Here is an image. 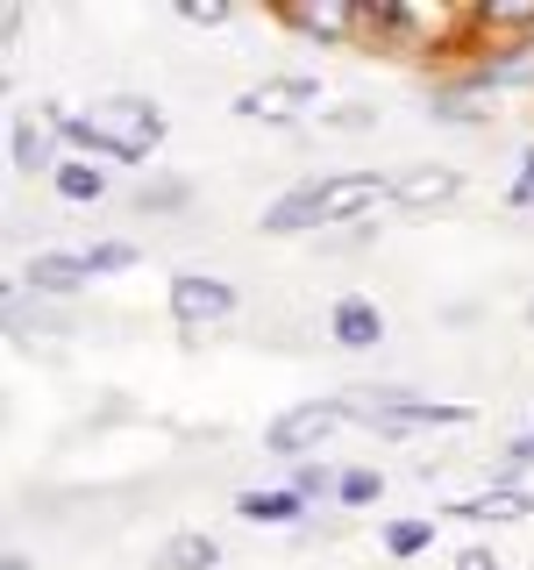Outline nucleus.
Returning a JSON list of instances; mask_svg holds the SVG:
<instances>
[{
	"mask_svg": "<svg viewBox=\"0 0 534 570\" xmlns=\"http://www.w3.org/2000/svg\"><path fill=\"white\" fill-rule=\"evenodd\" d=\"M278 22L293 36H314V43H364V8L356 0H299V8H278Z\"/></svg>",
	"mask_w": 534,
	"mask_h": 570,
	"instance_id": "obj_8",
	"label": "nucleus"
},
{
	"mask_svg": "<svg viewBox=\"0 0 534 570\" xmlns=\"http://www.w3.org/2000/svg\"><path fill=\"white\" fill-rule=\"evenodd\" d=\"M435 534H442V521H414V513H406V521H385V557L392 563H414V557L435 549Z\"/></svg>",
	"mask_w": 534,
	"mask_h": 570,
	"instance_id": "obj_21",
	"label": "nucleus"
},
{
	"mask_svg": "<svg viewBox=\"0 0 534 570\" xmlns=\"http://www.w3.org/2000/svg\"><path fill=\"white\" fill-rule=\"evenodd\" d=\"M86 115H93V129H100V165H142V157H157V142L171 136L165 107L142 100V94H107V100L86 107Z\"/></svg>",
	"mask_w": 534,
	"mask_h": 570,
	"instance_id": "obj_2",
	"label": "nucleus"
},
{
	"mask_svg": "<svg viewBox=\"0 0 534 570\" xmlns=\"http://www.w3.org/2000/svg\"><path fill=\"white\" fill-rule=\"evenodd\" d=\"M442 79L471 86V94H534V43H471V58H463L456 71H442Z\"/></svg>",
	"mask_w": 534,
	"mask_h": 570,
	"instance_id": "obj_3",
	"label": "nucleus"
},
{
	"mask_svg": "<svg viewBox=\"0 0 534 570\" xmlns=\"http://www.w3.org/2000/svg\"><path fill=\"white\" fill-rule=\"evenodd\" d=\"M129 200H136V214H178L192 200V186H186V178H157V186H136Z\"/></svg>",
	"mask_w": 534,
	"mask_h": 570,
	"instance_id": "obj_24",
	"label": "nucleus"
},
{
	"mask_svg": "<svg viewBox=\"0 0 534 570\" xmlns=\"http://www.w3.org/2000/svg\"><path fill=\"white\" fill-rule=\"evenodd\" d=\"M29 299H79L86 285H93V257L86 249H43V257H29Z\"/></svg>",
	"mask_w": 534,
	"mask_h": 570,
	"instance_id": "obj_9",
	"label": "nucleus"
},
{
	"mask_svg": "<svg viewBox=\"0 0 534 570\" xmlns=\"http://www.w3.org/2000/svg\"><path fill=\"white\" fill-rule=\"evenodd\" d=\"M328 343L335 350H378L385 343V307H370L364 293H343L328 307Z\"/></svg>",
	"mask_w": 534,
	"mask_h": 570,
	"instance_id": "obj_15",
	"label": "nucleus"
},
{
	"mask_svg": "<svg viewBox=\"0 0 534 570\" xmlns=\"http://www.w3.org/2000/svg\"><path fill=\"white\" fill-rule=\"evenodd\" d=\"M506 207L513 214H534V142L521 150V171H513V186H506Z\"/></svg>",
	"mask_w": 534,
	"mask_h": 570,
	"instance_id": "obj_28",
	"label": "nucleus"
},
{
	"mask_svg": "<svg viewBox=\"0 0 534 570\" xmlns=\"http://www.w3.org/2000/svg\"><path fill=\"white\" fill-rule=\"evenodd\" d=\"M178 22H192V29H228V22H236V8H228V0H178Z\"/></svg>",
	"mask_w": 534,
	"mask_h": 570,
	"instance_id": "obj_27",
	"label": "nucleus"
},
{
	"mask_svg": "<svg viewBox=\"0 0 534 570\" xmlns=\"http://www.w3.org/2000/svg\"><path fill=\"white\" fill-rule=\"evenodd\" d=\"M8 165H14V178H50V171L65 165V157H58V136H50V121L14 115V129H8Z\"/></svg>",
	"mask_w": 534,
	"mask_h": 570,
	"instance_id": "obj_14",
	"label": "nucleus"
},
{
	"mask_svg": "<svg viewBox=\"0 0 534 570\" xmlns=\"http://www.w3.org/2000/svg\"><path fill=\"white\" fill-rule=\"evenodd\" d=\"M378 207H392V171H328L320 228H370Z\"/></svg>",
	"mask_w": 534,
	"mask_h": 570,
	"instance_id": "obj_6",
	"label": "nucleus"
},
{
	"mask_svg": "<svg viewBox=\"0 0 534 570\" xmlns=\"http://www.w3.org/2000/svg\"><path fill=\"white\" fill-rule=\"evenodd\" d=\"M150 570H221V542H214L207 528H186L150 557Z\"/></svg>",
	"mask_w": 534,
	"mask_h": 570,
	"instance_id": "obj_19",
	"label": "nucleus"
},
{
	"mask_svg": "<svg viewBox=\"0 0 534 570\" xmlns=\"http://www.w3.org/2000/svg\"><path fill=\"white\" fill-rule=\"evenodd\" d=\"M534 471V428H521L513 442H498V456L485 463V485H527Z\"/></svg>",
	"mask_w": 534,
	"mask_h": 570,
	"instance_id": "obj_20",
	"label": "nucleus"
},
{
	"mask_svg": "<svg viewBox=\"0 0 534 570\" xmlns=\"http://www.w3.org/2000/svg\"><path fill=\"white\" fill-rule=\"evenodd\" d=\"M320 121H328L335 136H370V129H378V107H364V100H335Z\"/></svg>",
	"mask_w": 534,
	"mask_h": 570,
	"instance_id": "obj_25",
	"label": "nucleus"
},
{
	"mask_svg": "<svg viewBox=\"0 0 534 570\" xmlns=\"http://www.w3.org/2000/svg\"><path fill=\"white\" fill-rule=\"evenodd\" d=\"M456 570H506V563H498V549H463Z\"/></svg>",
	"mask_w": 534,
	"mask_h": 570,
	"instance_id": "obj_29",
	"label": "nucleus"
},
{
	"mask_svg": "<svg viewBox=\"0 0 534 570\" xmlns=\"http://www.w3.org/2000/svg\"><path fill=\"white\" fill-rule=\"evenodd\" d=\"M50 193H58L65 207H100V200H107V171H100V157H65V165L50 171Z\"/></svg>",
	"mask_w": 534,
	"mask_h": 570,
	"instance_id": "obj_18",
	"label": "nucleus"
},
{
	"mask_svg": "<svg viewBox=\"0 0 534 570\" xmlns=\"http://www.w3.org/2000/svg\"><path fill=\"white\" fill-rule=\"evenodd\" d=\"M320 200H328V171H314V178H299L293 193H278L271 207H264V236H314L320 228Z\"/></svg>",
	"mask_w": 534,
	"mask_h": 570,
	"instance_id": "obj_11",
	"label": "nucleus"
},
{
	"mask_svg": "<svg viewBox=\"0 0 534 570\" xmlns=\"http://www.w3.org/2000/svg\"><path fill=\"white\" fill-rule=\"evenodd\" d=\"M165 307L178 321V335H207V328H221V321H236L243 293L228 278H214V272H178L165 285Z\"/></svg>",
	"mask_w": 534,
	"mask_h": 570,
	"instance_id": "obj_5",
	"label": "nucleus"
},
{
	"mask_svg": "<svg viewBox=\"0 0 534 570\" xmlns=\"http://www.w3.org/2000/svg\"><path fill=\"white\" fill-rule=\"evenodd\" d=\"M86 257H93V278H115V272H136L142 249H136V243H93Z\"/></svg>",
	"mask_w": 534,
	"mask_h": 570,
	"instance_id": "obj_26",
	"label": "nucleus"
},
{
	"mask_svg": "<svg viewBox=\"0 0 534 570\" xmlns=\"http://www.w3.org/2000/svg\"><path fill=\"white\" fill-rule=\"evenodd\" d=\"M456 193H463L456 165H399L392 171V207H406V214H435V207H449Z\"/></svg>",
	"mask_w": 534,
	"mask_h": 570,
	"instance_id": "obj_10",
	"label": "nucleus"
},
{
	"mask_svg": "<svg viewBox=\"0 0 534 570\" xmlns=\"http://www.w3.org/2000/svg\"><path fill=\"white\" fill-rule=\"evenodd\" d=\"M320 100V79L314 71H278V79H257V86H243L236 94V121H293V115H307V107Z\"/></svg>",
	"mask_w": 534,
	"mask_h": 570,
	"instance_id": "obj_7",
	"label": "nucleus"
},
{
	"mask_svg": "<svg viewBox=\"0 0 534 570\" xmlns=\"http://www.w3.org/2000/svg\"><path fill=\"white\" fill-rule=\"evenodd\" d=\"M335 428H349L343 400H299V406H285V414H271V428H264V450H271V456H293V463H307V456L328 450Z\"/></svg>",
	"mask_w": 534,
	"mask_h": 570,
	"instance_id": "obj_4",
	"label": "nucleus"
},
{
	"mask_svg": "<svg viewBox=\"0 0 534 570\" xmlns=\"http://www.w3.org/2000/svg\"><path fill=\"white\" fill-rule=\"evenodd\" d=\"M385 499V471H343V485H335V507L343 513H364Z\"/></svg>",
	"mask_w": 534,
	"mask_h": 570,
	"instance_id": "obj_23",
	"label": "nucleus"
},
{
	"mask_svg": "<svg viewBox=\"0 0 534 570\" xmlns=\"http://www.w3.org/2000/svg\"><path fill=\"white\" fill-rule=\"evenodd\" d=\"M534 513V492L527 485H485V492H471V499H456V507H442V521H471V528H513V521H527Z\"/></svg>",
	"mask_w": 534,
	"mask_h": 570,
	"instance_id": "obj_13",
	"label": "nucleus"
},
{
	"mask_svg": "<svg viewBox=\"0 0 534 570\" xmlns=\"http://www.w3.org/2000/svg\"><path fill=\"white\" fill-rule=\"evenodd\" d=\"M307 513L314 507L293 485H249V492H236V521H249V528H299Z\"/></svg>",
	"mask_w": 534,
	"mask_h": 570,
	"instance_id": "obj_16",
	"label": "nucleus"
},
{
	"mask_svg": "<svg viewBox=\"0 0 534 570\" xmlns=\"http://www.w3.org/2000/svg\"><path fill=\"white\" fill-rule=\"evenodd\" d=\"M285 485H293L299 499H307V507H328V499H335V485H343V471H335L328 456H307V463H293V478H285Z\"/></svg>",
	"mask_w": 534,
	"mask_h": 570,
	"instance_id": "obj_22",
	"label": "nucleus"
},
{
	"mask_svg": "<svg viewBox=\"0 0 534 570\" xmlns=\"http://www.w3.org/2000/svg\"><path fill=\"white\" fill-rule=\"evenodd\" d=\"M471 43H534V0H477L463 8Z\"/></svg>",
	"mask_w": 534,
	"mask_h": 570,
	"instance_id": "obj_12",
	"label": "nucleus"
},
{
	"mask_svg": "<svg viewBox=\"0 0 534 570\" xmlns=\"http://www.w3.org/2000/svg\"><path fill=\"white\" fill-rule=\"evenodd\" d=\"M527 328H534V299H527Z\"/></svg>",
	"mask_w": 534,
	"mask_h": 570,
	"instance_id": "obj_31",
	"label": "nucleus"
},
{
	"mask_svg": "<svg viewBox=\"0 0 534 570\" xmlns=\"http://www.w3.org/2000/svg\"><path fill=\"white\" fill-rule=\"evenodd\" d=\"M427 121H442V129H485L492 100L471 94V86H456V79H435V94H427Z\"/></svg>",
	"mask_w": 534,
	"mask_h": 570,
	"instance_id": "obj_17",
	"label": "nucleus"
},
{
	"mask_svg": "<svg viewBox=\"0 0 534 570\" xmlns=\"http://www.w3.org/2000/svg\"><path fill=\"white\" fill-rule=\"evenodd\" d=\"M0 570H36V563L22 557V549H8V563H0Z\"/></svg>",
	"mask_w": 534,
	"mask_h": 570,
	"instance_id": "obj_30",
	"label": "nucleus"
},
{
	"mask_svg": "<svg viewBox=\"0 0 534 570\" xmlns=\"http://www.w3.org/2000/svg\"><path fill=\"white\" fill-rule=\"evenodd\" d=\"M335 400H343L349 428H370V435H385V442L421 435V428H471L477 421V406L421 400V392H406V385H349V392H335Z\"/></svg>",
	"mask_w": 534,
	"mask_h": 570,
	"instance_id": "obj_1",
	"label": "nucleus"
}]
</instances>
